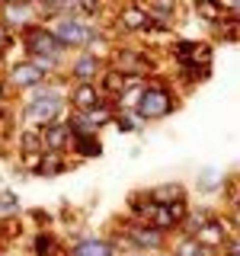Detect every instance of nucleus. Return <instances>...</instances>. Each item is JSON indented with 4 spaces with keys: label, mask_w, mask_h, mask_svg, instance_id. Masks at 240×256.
I'll list each match as a JSON object with an SVG mask.
<instances>
[{
    "label": "nucleus",
    "mask_w": 240,
    "mask_h": 256,
    "mask_svg": "<svg viewBox=\"0 0 240 256\" xmlns=\"http://www.w3.org/2000/svg\"><path fill=\"white\" fill-rule=\"evenodd\" d=\"M68 80L52 77L48 84H42L38 90H32L26 96H20V122L22 128H48L54 122H61L68 116Z\"/></svg>",
    "instance_id": "nucleus-1"
},
{
    "label": "nucleus",
    "mask_w": 240,
    "mask_h": 256,
    "mask_svg": "<svg viewBox=\"0 0 240 256\" xmlns=\"http://www.w3.org/2000/svg\"><path fill=\"white\" fill-rule=\"evenodd\" d=\"M38 16H36V4H22V0H16V4H0V26H4L10 36H20L22 29L36 26Z\"/></svg>",
    "instance_id": "nucleus-10"
},
{
    "label": "nucleus",
    "mask_w": 240,
    "mask_h": 256,
    "mask_svg": "<svg viewBox=\"0 0 240 256\" xmlns=\"http://www.w3.org/2000/svg\"><path fill=\"white\" fill-rule=\"evenodd\" d=\"M29 218L38 224L36 230H48V224H52V214H48V212H42V208H32V212H29Z\"/></svg>",
    "instance_id": "nucleus-26"
},
{
    "label": "nucleus",
    "mask_w": 240,
    "mask_h": 256,
    "mask_svg": "<svg viewBox=\"0 0 240 256\" xmlns=\"http://www.w3.org/2000/svg\"><path fill=\"white\" fill-rule=\"evenodd\" d=\"M148 196L154 198L157 205H176V202H189V189L176 180L157 182V186H148Z\"/></svg>",
    "instance_id": "nucleus-15"
},
{
    "label": "nucleus",
    "mask_w": 240,
    "mask_h": 256,
    "mask_svg": "<svg viewBox=\"0 0 240 256\" xmlns=\"http://www.w3.org/2000/svg\"><path fill=\"white\" fill-rule=\"evenodd\" d=\"M218 256H240V244H237V237H230L228 244H224V250Z\"/></svg>",
    "instance_id": "nucleus-27"
},
{
    "label": "nucleus",
    "mask_w": 240,
    "mask_h": 256,
    "mask_svg": "<svg viewBox=\"0 0 240 256\" xmlns=\"http://www.w3.org/2000/svg\"><path fill=\"white\" fill-rule=\"evenodd\" d=\"M166 253L170 256H214V253H208L205 246H198V240L189 237V234H173Z\"/></svg>",
    "instance_id": "nucleus-21"
},
{
    "label": "nucleus",
    "mask_w": 240,
    "mask_h": 256,
    "mask_svg": "<svg viewBox=\"0 0 240 256\" xmlns=\"http://www.w3.org/2000/svg\"><path fill=\"white\" fill-rule=\"evenodd\" d=\"M125 205H128L125 218H132V221H150V214H154V208H157V202L148 196V189H132L128 198H125Z\"/></svg>",
    "instance_id": "nucleus-17"
},
{
    "label": "nucleus",
    "mask_w": 240,
    "mask_h": 256,
    "mask_svg": "<svg viewBox=\"0 0 240 256\" xmlns=\"http://www.w3.org/2000/svg\"><path fill=\"white\" fill-rule=\"evenodd\" d=\"M106 154L102 148V138L100 134H70V148H68V157L74 164H84V160H100Z\"/></svg>",
    "instance_id": "nucleus-12"
},
{
    "label": "nucleus",
    "mask_w": 240,
    "mask_h": 256,
    "mask_svg": "<svg viewBox=\"0 0 240 256\" xmlns=\"http://www.w3.org/2000/svg\"><path fill=\"white\" fill-rule=\"evenodd\" d=\"M16 48L22 52V58L36 61L48 77H64V64H68V52L54 42V36L48 32V26L36 22V26L22 29L16 36Z\"/></svg>",
    "instance_id": "nucleus-2"
},
{
    "label": "nucleus",
    "mask_w": 240,
    "mask_h": 256,
    "mask_svg": "<svg viewBox=\"0 0 240 256\" xmlns=\"http://www.w3.org/2000/svg\"><path fill=\"white\" fill-rule=\"evenodd\" d=\"M230 237H237V212H234V214L214 212L212 218H208L202 228L196 230L198 246H205V250H208V253H214V256L224 250V244H228Z\"/></svg>",
    "instance_id": "nucleus-7"
},
{
    "label": "nucleus",
    "mask_w": 240,
    "mask_h": 256,
    "mask_svg": "<svg viewBox=\"0 0 240 256\" xmlns=\"http://www.w3.org/2000/svg\"><path fill=\"white\" fill-rule=\"evenodd\" d=\"M180 106H182V96L176 93V86L170 80H164L160 74H154V77H148V84H144V90H141V100H138V106L132 109V116H134V122L144 128L150 122H164V118L176 116Z\"/></svg>",
    "instance_id": "nucleus-3"
},
{
    "label": "nucleus",
    "mask_w": 240,
    "mask_h": 256,
    "mask_svg": "<svg viewBox=\"0 0 240 256\" xmlns=\"http://www.w3.org/2000/svg\"><path fill=\"white\" fill-rule=\"evenodd\" d=\"M13 148L20 157H29V154H42L45 144H42V132L38 128H16L13 134Z\"/></svg>",
    "instance_id": "nucleus-20"
},
{
    "label": "nucleus",
    "mask_w": 240,
    "mask_h": 256,
    "mask_svg": "<svg viewBox=\"0 0 240 256\" xmlns=\"http://www.w3.org/2000/svg\"><path fill=\"white\" fill-rule=\"evenodd\" d=\"M29 253L32 256H68V250L61 246V240L54 237V230H32L29 237Z\"/></svg>",
    "instance_id": "nucleus-16"
},
{
    "label": "nucleus",
    "mask_w": 240,
    "mask_h": 256,
    "mask_svg": "<svg viewBox=\"0 0 240 256\" xmlns=\"http://www.w3.org/2000/svg\"><path fill=\"white\" fill-rule=\"evenodd\" d=\"M112 132L116 134H138V132H144V128L134 122V116L132 112H116V116H112Z\"/></svg>",
    "instance_id": "nucleus-25"
},
{
    "label": "nucleus",
    "mask_w": 240,
    "mask_h": 256,
    "mask_svg": "<svg viewBox=\"0 0 240 256\" xmlns=\"http://www.w3.org/2000/svg\"><path fill=\"white\" fill-rule=\"evenodd\" d=\"M224 180H228V173H221V166H202L196 176V192L205 198H214V196H221Z\"/></svg>",
    "instance_id": "nucleus-18"
},
{
    "label": "nucleus",
    "mask_w": 240,
    "mask_h": 256,
    "mask_svg": "<svg viewBox=\"0 0 240 256\" xmlns=\"http://www.w3.org/2000/svg\"><path fill=\"white\" fill-rule=\"evenodd\" d=\"M118 237L128 244V250L144 253V256H154V253H166L170 246V237L160 234L154 224L148 221H132V218H118Z\"/></svg>",
    "instance_id": "nucleus-4"
},
{
    "label": "nucleus",
    "mask_w": 240,
    "mask_h": 256,
    "mask_svg": "<svg viewBox=\"0 0 240 256\" xmlns=\"http://www.w3.org/2000/svg\"><path fill=\"white\" fill-rule=\"evenodd\" d=\"M42 144H45V150H52V154H68V148H70V128H68V122L61 118V122L42 128Z\"/></svg>",
    "instance_id": "nucleus-19"
},
{
    "label": "nucleus",
    "mask_w": 240,
    "mask_h": 256,
    "mask_svg": "<svg viewBox=\"0 0 240 256\" xmlns=\"http://www.w3.org/2000/svg\"><path fill=\"white\" fill-rule=\"evenodd\" d=\"M0 74H4V84H6V90H10L13 100H16V96H26V93H32V90H38L42 84H48V80H52L36 61L22 58V54H20V58H13L4 70H0Z\"/></svg>",
    "instance_id": "nucleus-6"
},
{
    "label": "nucleus",
    "mask_w": 240,
    "mask_h": 256,
    "mask_svg": "<svg viewBox=\"0 0 240 256\" xmlns=\"http://www.w3.org/2000/svg\"><path fill=\"white\" fill-rule=\"evenodd\" d=\"M74 166L77 164L68 154H52V150H42L36 170H32L29 176H36V180H54V176H61V173H70Z\"/></svg>",
    "instance_id": "nucleus-13"
},
{
    "label": "nucleus",
    "mask_w": 240,
    "mask_h": 256,
    "mask_svg": "<svg viewBox=\"0 0 240 256\" xmlns=\"http://www.w3.org/2000/svg\"><path fill=\"white\" fill-rule=\"evenodd\" d=\"M102 70H106V64L93 58L90 52H74L64 64V80L68 84H96Z\"/></svg>",
    "instance_id": "nucleus-9"
},
{
    "label": "nucleus",
    "mask_w": 240,
    "mask_h": 256,
    "mask_svg": "<svg viewBox=\"0 0 240 256\" xmlns=\"http://www.w3.org/2000/svg\"><path fill=\"white\" fill-rule=\"evenodd\" d=\"M214 214V208H208V205H198V208H189V214H186V221H182V228H180V234H189V237H196V230L202 228V224L208 221Z\"/></svg>",
    "instance_id": "nucleus-22"
},
{
    "label": "nucleus",
    "mask_w": 240,
    "mask_h": 256,
    "mask_svg": "<svg viewBox=\"0 0 240 256\" xmlns=\"http://www.w3.org/2000/svg\"><path fill=\"white\" fill-rule=\"evenodd\" d=\"M68 256H118V246L109 237L100 234H84L68 246Z\"/></svg>",
    "instance_id": "nucleus-11"
},
{
    "label": "nucleus",
    "mask_w": 240,
    "mask_h": 256,
    "mask_svg": "<svg viewBox=\"0 0 240 256\" xmlns=\"http://www.w3.org/2000/svg\"><path fill=\"white\" fill-rule=\"evenodd\" d=\"M212 32H214V42L212 45H234L237 42V36H240V22H234V20H221V22H214L212 26Z\"/></svg>",
    "instance_id": "nucleus-24"
},
{
    "label": "nucleus",
    "mask_w": 240,
    "mask_h": 256,
    "mask_svg": "<svg viewBox=\"0 0 240 256\" xmlns=\"http://www.w3.org/2000/svg\"><path fill=\"white\" fill-rule=\"evenodd\" d=\"M166 54L173 64H214V45L202 42V38H170L166 42Z\"/></svg>",
    "instance_id": "nucleus-8"
},
{
    "label": "nucleus",
    "mask_w": 240,
    "mask_h": 256,
    "mask_svg": "<svg viewBox=\"0 0 240 256\" xmlns=\"http://www.w3.org/2000/svg\"><path fill=\"white\" fill-rule=\"evenodd\" d=\"M48 32L54 36V42H58L64 52H86V45L93 42V36L100 32V26L80 20L77 13H68V16H58V20L48 22Z\"/></svg>",
    "instance_id": "nucleus-5"
},
{
    "label": "nucleus",
    "mask_w": 240,
    "mask_h": 256,
    "mask_svg": "<svg viewBox=\"0 0 240 256\" xmlns=\"http://www.w3.org/2000/svg\"><path fill=\"white\" fill-rule=\"evenodd\" d=\"M102 102L96 84H70L68 86V112H90Z\"/></svg>",
    "instance_id": "nucleus-14"
},
{
    "label": "nucleus",
    "mask_w": 240,
    "mask_h": 256,
    "mask_svg": "<svg viewBox=\"0 0 240 256\" xmlns=\"http://www.w3.org/2000/svg\"><path fill=\"white\" fill-rule=\"evenodd\" d=\"M122 256H144V253H134V250H132V253H122Z\"/></svg>",
    "instance_id": "nucleus-28"
},
{
    "label": "nucleus",
    "mask_w": 240,
    "mask_h": 256,
    "mask_svg": "<svg viewBox=\"0 0 240 256\" xmlns=\"http://www.w3.org/2000/svg\"><path fill=\"white\" fill-rule=\"evenodd\" d=\"M22 214V202L16 196V189H0V221H10Z\"/></svg>",
    "instance_id": "nucleus-23"
}]
</instances>
